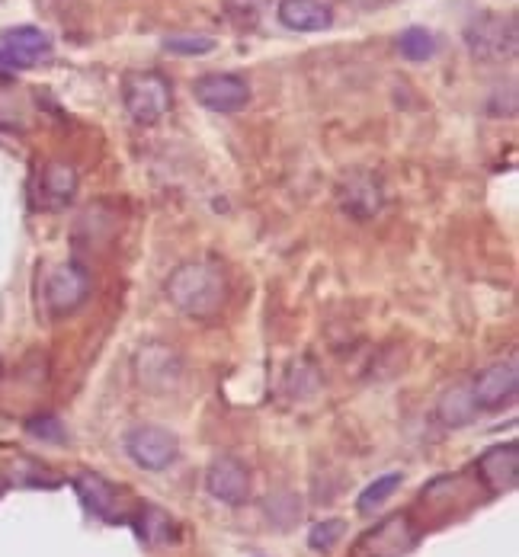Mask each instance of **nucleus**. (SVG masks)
<instances>
[{"instance_id": "nucleus-1", "label": "nucleus", "mask_w": 519, "mask_h": 557, "mask_svg": "<svg viewBox=\"0 0 519 557\" xmlns=\"http://www.w3.org/2000/svg\"><path fill=\"white\" fill-rule=\"evenodd\" d=\"M164 295L190 321H209L228 301V279L212 260H186L164 282Z\"/></svg>"}, {"instance_id": "nucleus-2", "label": "nucleus", "mask_w": 519, "mask_h": 557, "mask_svg": "<svg viewBox=\"0 0 519 557\" xmlns=\"http://www.w3.org/2000/svg\"><path fill=\"white\" fill-rule=\"evenodd\" d=\"M122 106L135 125H157L173 106V87L157 71H132L122 77Z\"/></svg>"}, {"instance_id": "nucleus-3", "label": "nucleus", "mask_w": 519, "mask_h": 557, "mask_svg": "<svg viewBox=\"0 0 519 557\" xmlns=\"http://www.w3.org/2000/svg\"><path fill=\"white\" fill-rule=\"evenodd\" d=\"M465 45L478 61L500 65V61H510L519 49V26L503 13H478L465 26Z\"/></svg>"}, {"instance_id": "nucleus-4", "label": "nucleus", "mask_w": 519, "mask_h": 557, "mask_svg": "<svg viewBox=\"0 0 519 557\" xmlns=\"http://www.w3.org/2000/svg\"><path fill=\"white\" fill-rule=\"evenodd\" d=\"M193 97L199 106L212 109V113H241L247 109L250 97H254V90H250L247 77L244 74H234V71H218V74H202L199 81L193 84Z\"/></svg>"}, {"instance_id": "nucleus-5", "label": "nucleus", "mask_w": 519, "mask_h": 557, "mask_svg": "<svg viewBox=\"0 0 519 557\" xmlns=\"http://www.w3.org/2000/svg\"><path fill=\"white\" fill-rule=\"evenodd\" d=\"M125 452L145 471H164L170 468L180 455L177 436L164 426H138L125 436Z\"/></svg>"}, {"instance_id": "nucleus-6", "label": "nucleus", "mask_w": 519, "mask_h": 557, "mask_svg": "<svg viewBox=\"0 0 519 557\" xmlns=\"http://www.w3.org/2000/svg\"><path fill=\"white\" fill-rule=\"evenodd\" d=\"M468 391H471V401H475L478 410H497L503 404H510L513 397H516V391H519L516 359L487 365V369L478 372V378L471 381Z\"/></svg>"}, {"instance_id": "nucleus-7", "label": "nucleus", "mask_w": 519, "mask_h": 557, "mask_svg": "<svg viewBox=\"0 0 519 557\" xmlns=\"http://www.w3.org/2000/svg\"><path fill=\"white\" fill-rule=\"evenodd\" d=\"M180 356L167 343H145L135 356V378L148 391H167L180 381Z\"/></svg>"}, {"instance_id": "nucleus-8", "label": "nucleus", "mask_w": 519, "mask_h": 557, "mask_svg": "<svg viewBox=\"0 0 519 557\" xmlns=\"http://www.w3.org/2000/svg\"><path fill=\"white\" fill-rule=\"evenodd\" d=\"M90 295V273L77 263L55 266L45 279V301L55 314H71L87 301Z\"/></svg>"}, {"instance_id": "nucleus-9", "label": "nucleus", "mask_w": 519, "mask_h": 557, "mask_svg": "<svg viewBox=\"0 0 519 557\" xmlns=\"http://www.w3.org/2000/svg\"><path fill=\"white\" fill-rule=\"evenodd\" d=\"M340 209L356 218V221H369L382 212L385 205V186L375 173H353L340 183Z\"/></svg>"}, {"instance_id": "nucleus-10", "label": "nucleus", "mask_w": 519, "mask_h": 557, "mask_svg": "<svg viewBox=\"0 0 519 557\" xmlns=\"http://www.w3.org/2000/svg\"><path fill=\"white\" fill-rule=\"evenodd\" d=\"M77 170L65 161H52L39 170L36 177V205L39 209H65L71 205V199L77 196Z\"/></svg>"}, {"instance_id": "nucleus-11", "label": "nucleus", "mask_w": 519, "mask_h": 557, "mask_svg": "<svg viewBox=\"0 0 519 557\" xmlns=\"http://www.w3.org/2000/svg\"><path fill=\"white\" fill-rule=\"evenodd\" d=\"M206 490L218 503L241 506L250 497V474L241 461L234 458H215L206 471Z\"/></svg>"}, {"instance_id": "nucleus-12", "label": "nucleus", "mask_w": 519, "mask_h": 557, "mask_svg": "<svg viewBox=\"0 0 519 557\" xmlns=\"http://www.w3.org/2000/svg\"><path fill=\"white\" fill-rule=\"evenodd\" d=\"M0 49L7 52V58L17 65V71H26V68L42 65V61L52 55V39L36 26H17L0 36Z\"/></svg>"}, {"instance_id": "nucleus-13", "label": "nucleus", "mask_w": 519, "mask_h": 557, "mask_svg": "<svg viewBox=\"0 0 519 557\" xmlns=\"http://www.w3.org/2000/svg\"><path fill=\"white\" fill-rule=\"evenodd\" d=\"M276 17L292 33H324L334 26V10L324 0H279Z\"/></svg>"}, {"instance_id": "nucleus-14", "label": "nucleus", "mask_w": 519, "mask_h": 557, "mask_svg": "<svg viewBox=\"0 0 519 557\" xmlns=\"http://www.w3.org/2000/svg\"><path fill=\"white\" fill-rule=\"evenodd\" d=\"M478 474L491 490H510L519 481V449L516 442H500L478 458Z\"/></svg>"}, {"instance_id": "nucleus-15", "label": "nucleus", "mask_w": 519, "mask_h": 557, "mask_svg": "<svg viewBox=\"0 0 519 557\" xmlns=\"http://www.w3.org/2000/svg\"><path fill=\"white\" fill-rule=\"evenodd\" d=\"M74 490H77V497H81V503L90 509L93 516H100V519H113V509H116V490L109 487L100 474H93V471L77 474V477H74Z\"/></svg>"}, {"instance_id": "nucleus-16", "label": "nucleus", "mask_w": 519, "mask_h": 557, "mask_svg": "<svg viewBox=\"0 0 519 557\" xmlns=\"http://www.w3.org/2000/svg\"><path fill=\"white\" fill-rule=\"evenodd\" d=\"M135 532L145 545H170V541H177L180 529L161 506H141V513L135 519Z\"/></svg>"}, {"instance_id": "nucleus-17", "label": "nucleus", "mask_w": 519, "mask_h": 557, "mask_svg": "<svg viewBox=\"0 0 519 557\" xmlns=\"http://www.w3.org/2000/svg\"><path fill=\"white\" fill-rule=\"evenodd\" d=\"M475 401H471V391L468 388H452L449 394H443V401H439L436 407V417L443 426H452V429H459V426H468L471 420H475Z\"/></svg>"}, {"instance_id": "nucleus-18", "label": "nucleus", "mask_w": 519, "mask_h": 557, "mask_svg": "<svg viewBox=\"0 0 519 557\" xmlns=\"http://www.w3.org/2000/svg\"><path fill=\"white\" fill-rule=\"evenodd\" d=\"M398 52H401V58L420 65V61H430L436 55V39L423 26H411L398 36Z\"/></svg>"}, {"instance_id": "nucleus-19", "label": "nucleus", "mask_w": 519, "mask_h": 557, "mask_svg": "<svg viewBox=\"0 0 519 557\" xmlns=\"http://www.w3.org/2000/svg\"><path fill=\"white\" fill-rule=\"evenodd\" d=\"M401 484V474H382V477H375V481L359 493V500H356V509L359 513H372V509H379L391 493L398 490Z\"/></svg>"}, {"instance_id": "nucleus-20", "label": "nucleus", "mask_w": 519, "mask_h": 557, "mask_svg": "<svg viewBox=\"0 0 519 557\" xmlns=\"http://www.w3.org/2000/svg\"><path fill=\"white\" fill-rule=\"evenodd\" d=\"M266 4H270V0H222V10L234 26L250 29L260 23Z\"/></svg>"}, {"instance_id": "nucleus-21", "label": "nucleus", "mask_w": 519, "mask_h": 557, "mask_svg": "<svg viewBox=\"0 0 519 557\" xmlns=\"http://www.w3.org/2000/svg\"><path fill=\"white\" fill-rule=\"evenodd\" d=\"M215 39L212 36H167L164 49L170 55H186V58H199V55H212L215 52Z\"/></svg>"}, {"instance_id": "nucleus-22", "label": "nucleus", "mask_w": 519, "mask_h": 557, "mask_svg": "<svg viewBox=\"0 0 519 557\" xmlns=\"http://www.w3.org/2000/svg\"><path fill=\"white\" fill-rule=\"evenodd\" d=\"M343 532H346V522L343 519H324V522H318L308 532V548L318 551V554H327L343 538Z\"/></svg>"}, {"instance_id": "nucleus-23", "label": "nucleus", "mask_w": 519, "mask_h": 557, "mask_svg": "<svg viewBox=\"0 0 519 557\" xmlns=\"http://www.w3.org/2000/svg\"><path fill=\"white\" fill-rule=\"evenodd\" d=\"M26 429H29V436H36V439H45V442H65V426H61L55 417H36V420L26 423Z\"/></svg>"}, {"instance_id": "nucleus-24", "label": "nucleus", "mask_w": 519, "mask_h": 557, "mask_svg": "<svg viewBox=\"0 0 519 557\" xmlns=\"http://www.w3.org/2000/svg\"><path fill=\"white\" fill-rule=\"evenodd\" d=\"M17 74V65H13V61L7 58V52L0 49V77H13Z\"/></svg>"}]
</instances>
